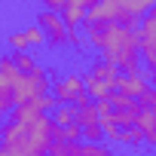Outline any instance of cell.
<instances>
[{"label": "cell", "instance_id": "obj_15", "mask_svg": "<svg viewBox=\"0 0 156 156\" xmlns=\"http://www.w3.org/2000/svg\"><path fill=\"white\" fill-rule=\"evenodd\" d=\"M119 144H122V147H141V144H144V132H141L138 126H135V129H122Z\"/></svg>", "mask_w": 156, "mask_h": 156}, {"label": "cell", "instance_id": "obj_2", "mask_svg": "<svg viewBox=\"0 0 156 156\" xmlns=\"http://www.w3.org/2000/svg\"><path fill=\"white\" fill-rule=\"evenodd\" d=\"M52 129H55L52 116H43L34 126H19V122L6 119V126H3V147H12L22 156H49L52 147H55Z\"/></svg>", "mask_w": 156, "mask_h": 156}, {"label": "cell", "instance_id": "obj_16", "mask_svg": "<svg viewBox=\"0 0 156 156\" xmlns=\"http://www.w3.org/2000/svg\"><path fill=\"white\" fill-rule=\"evenodd\" d=\"M6 46L9 52H28V40H25V31H12L6 37Z\"/></svg>", "mask_w": 156, "mask_h": 156}, {"label": "cell", "instance_id": "obj_5", "mask_svg": "<svg viewBox=\"0 0 156 156\" xmlns=\"http://www.w3.org/2000/svg\"><path fill=\"white\" fill-rule=\"evenodd\" d=\"M49 73L52 70H46L43 64H37L31 73H22L16 83V104H28V101L49 95Z\"/></svg>", "mask_w": 156, "mask_h": 156}, {"label": "cell", "instance_id": "obj_13", "mask_svg": "<svg viewBox=\"0 0 156 156\" xmlns=\"http://www.w3.org/2000/svg\"><path fill=\"white\" fill-rule=\"evenodd\" d=\"M22 31H25L28 49H40V46H46V34H43V28H40V25H25Z\"/></svg>", "mask_w": 156, "mask_h": 156}, {"label": "cell", "instance_id": "obj_9", "mask_svg": "<svg viewBox=\"0 0 156 156\" xmlns=\"http://www.w3.org/2000/svg\"><path fill=\"white\" fill-rule=\"evenodd\" d=\"M89 9H92L89 0H67L64 9H61V19H64V25H67L70 31H76V25H83V28H86Z\"/></svg>", "mask_w": 156, "mask_h": 156}, {"label": "cell", "instance_id": "obj_18", "mask_svg": "<svg viewBox=\"0 0 156 156\" xmlns=\"http://www.w3.org/2000/svg\"><path fill=\"white\" fill-rule=\"evenodd\" d=\"M67 46H73V52H86V40L76 34V31H70V40H67Z\"/></svg>", "mask_w": 156, "mask_h": 156}, {"label": "cell", "instance_id": "obj_3", "mask_svg": "<svg viewBox=\"0 0 156 156\" xmlns=\"http://www.w3.org/2000/svg\"><path fill=\"white\" fill-rule=\"evenodd\" d=\"M119 70L113 64H107L104 58H95L86 70V89L92 101H110L116 95V83H119Z\"/></svg>", "mask_w": 156, "mask_h": 156}, {"label": "cell", "instance_id": "obj_7", "mask_svg": "<svg viewBox=\"0 0 156 156\" xmlns=\"http://www.w3.org/2000/svg\"><path fill=\"white\" fill-rule=\"evenodd\" d=\"M141 55L147 61V70L156 73V6L141 19Z\"/></svg>", "mask_w": 156, "mask_h": 156}, {"label": "cell", "instance_id": "obj_1", "mask_svg": "<svg viewBox=\"0 0 156 156\" xmlns=\"http://www.w3.org/2000/svg\"><path fill=\"white\" fill-rule=\"evenodd\" d=\"M86 43L101 52L107 64L126 73L141 70V31L119 25H86Z\"/></svg>", "mask_w": 156, "mask_h": 156}, {"label": "cell", "instance_id": "obj_8", "mask_svg": "<svg viewBox=\"0 0 156 156\" xmlns=\"http://www.w3.org/2000/svg\"><path fill=\"white\" fill-rule=\"evenodd\" d=\"M147 89H150V83H147V73H144V70H138V73H122L119 83H116V92L126 95V98H135V101H141V98L147 95Z\"/></svg>", "mask_w": 156, "mask_h": 156}, {"label": "cell", "instance_id": "obj_4", "mask_svg": "<svg viewBox=\"0 0 156 156\" xmlns=\"http://www.w3.org/2000/svg\"><path fill=\"white\" fill-rule=\"evenodd\" d=\"M52 95H55L58 104H67V107H83V104L92 101L89 89H86V73H76V70L58 76L55 86H52Z\"/></svg>", "mask_w": 156, "mask_h": 156}, {"label": "cell", "instance_id": "obj_6", "mask_svg": "<svg viewBox=\"0 0 156 156\" xmlns=\"http://www.w3.org/2000/svg\"><path fill=\"white\" fill-rule=\"evenodd\" d=\"M34 25H40V28H43V34H46V43H49L52 49H61V46H67V40H70V28L64 25L61 12L40 9V12H37V19H34Z\"/></svg>", "mask_w": 156, "mask_h": 156}, {"label": "cell", "instance_id": "obj_17", "mask_svg": "<svg viewBox=\"0 0 156 156\" xmlns=\"http://www.w3.org/2000/svg\"><path fill=\"white\" fill-rule=\"evenodd\" d=\"M138 104H141L144 110H150V113H156V89L150 86V89H147V95H144V98H141Z\"/></svg>", "mask_w": 156, "mask_h": 156}, {"label": "cell", "instance_id": "obj_14", "mask_svg": "<svg viewBox=\"0 0 156 156\" xmlns=\"http://www.w3.org/2000/svg\"><path fill=\"white\" fill-rule=\"evenodd\" d=\"M12 55V61H16V67L22 70V73H31L34 67H37V58L31 55V52H9Z\"/></svg>", "mask_w": 156, "mask_h": 156}, {"label": "cell", "instance_id": "obj_10", "mask_svg": "<svg viewBox=\"0 0 156 156\" xmlns=\"http://www.w3.org/2000/svg\"><path fill=\"white\" fill-rule=\"evenodd\" d=\"M46 113L40 110L37 101H28V104H16V110L9 113V122H19V126H34L37 119H43Z\"/></svg>", "mask_w": 156, "mask_h": 156}, {"label": "cell", "instance_id": "obj_11", "mask_svg": "<svg viewBox=\"0 0 156 156\" xmlns=\"http://www.w3.org/2000/svg\"><path fill=\"white\" fill-rule=\"evenodd\" d=\"M76 122H80L83 129H92V126H101V113H98V104L89 101L83 107H76Z\"/></svg>", "mask_w": 156, "mask_h": 156}, {"label": "cell", "instance_id": "obj_12", "mask_svg": "<svg viewBox=\"0 0 156 156\" xmlns=\"http://www.w3.org/2000/svg\"><path fill=\"white\" fill-rule=\"evenodd\" d=\"M52 119H55V126H61V129H70V126H76V107L58 104V110L52 113Z\"/></svg>", "mask_w": 156, "mask_h": 156}, {"label": "cell", "instance_id": "obj_19", "mask_svg": "<svg viewBox=\"0 0 156 156\" xmlns=\"http://www.w3.org/2000/svg\"><path fill=\"white\" fill-rule=\"evenodd\" d=\"M0 156H22V153L12 150V147H0Z\"/></svg>", "mask_w": 156, "mask_h": 156}]
</instances>
